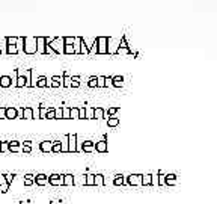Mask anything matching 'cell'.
Masks as SVG:
<instances>
[{
    "label": "cell",
    "instance_id": "13",
    "mask_svg": "<svg viewBox=\"0 0 217 204\" xmlns=\"http://www.w3.org/2000/svg\"><path fill=\"white\" fill-rule=\"evenodd\" d=\"M24 144H26V145H24V147H23V151H26V153H30V141H26V142H24Z\"/></svg>",
    "mask_w": 217,
    "mask_h": 204
},
{
    "label": "cell",
    "instance_id": "18",
    "mask_svg": "<svg viewBox=\"0 0 217 204\" xmlns=\"http://www.w3.org/2000/svg\"><path fill=\"white\" fill-rule=\"evenodd\" d=\"M71 115H72V116H77V109H74V111L71 112Z\"/></svg>",
    "mask_w": 217,
    "mask_h": 204
},
{
    "label": "cell",
    "instance_id": "12",
    "mask_svg": "<svg viewBox=\"0 0 217 204\" xmlns=\"http://www.w3.org/2000/svg\"><path fill=\"white\" fill-rule=\"evenodd\" d=\"M45 85H48V83H47V80H45L44 77H42V79H39V82H36V83H35V86H45Z\"/></svg>",
    "mask_w": 217,
    "mask_h": 204
},
{
    "label": "cell",
    "instance_id": "8",
    "mask_svg": "<svg viewBox=\"0 0 217 204\" xmlns=\"http://www.w3.org/2000/svg\"><path fill=\"white\" fill-rule=\"evenodd\" d=\"M23 118L24 120H32L33 118V109L32 108H24L23 109Z\"/></svg>",
    "mask_w": 217,
    "mask_h": 204
},
{
    "label": "cell",
    "instance_id": "5",
    "mask_svg": "<svg viewBox=\"0 0 217 204\" xmlns=\"http://www.w3.org/2000/svg\"><path fill=\"white\" fill-rule=\"evenodd\" d=\"M18 116V112L15 108H6V120H14Z\"/></svg>",
    "mask_w": 217,
    "mask_h": 204
},
{
    "label": "cell",
    "instance_id": "11",
    "mask_svg": "<svg viewBox=\"0 0 217 204\" xmlns=\"http://www.w3.org/2000/svg\"><path fill=\"white\" fill-rule=\"evenodd\" d=\"M24 85H27V80L23 77V76H18V79H17V83H15V86H24Z\"/></svg>",
    "mask_w": 217,
    "mask_h": 204
},
{
    "label": "cell",
    "instance_id": "17",
    "mask_svg": "<svg viewBox=\"0 0 217 204\" xmlns=\"http://www.w3.org/2000/svg\"><path fill=\"white\" fill-rule=\"evenodd\" d=\"M98 150L104 151V150H106V145H104V144H100V145H98Z\"/></svg>",
    "mask_w": 217,
    "mask_h": 204
},
{
    "label": "cell",
    "instance_id": "14",
    "mask_svg": "<svg viewBox=\"0 0 217 204\" xmlns=\"http://www.w3.org/2000/svg\"><path fill=\"white\" fill-rule=\"evenodd\" d=\"M0 120H6V108H0Z\"/></svg>",
    "mask_w": 217,
    "mask_h": 204
},
{
    "label": "cell",
    "instance_id": "9",
    "mask_svg": "<svg viewBox=\"0 0 217 204\" xmlns=\"http://www.w3.org/2000/svg\"><path fill=\"white\" fill-rule=\"evenodd\" d=\"M8 148H9V151H18V150H20V142H18V141H11V142H8Z\"/></svg>",
    "mask_w": 217,
    "mask_h": 204
},
{
    "label": "cell",
    "instance_id": "16",
    "mask_svg": "<svg viewBox=\"0 0 217 204\" xmlns=\"http://www.w3.org/2000/svg\"><path fill=\"white\" fill-rule=\"evenodd\" d=\"M45 116H47V118H54V111H53V109H51V111L48 112V113H47Z\"/></svg>",
    "mask_w": 217,
    "mask_h": 204
},
{
    "label": "cell",
    "instance_id": "10",
    "mask_svg": "<svg viewBox=\"0 0 217 204\" xmlns=\"http://www.w3.org/2000/svg\"><path fill=\"white\" fill-rule=\"evenodd\" d=\"M35 183V175H32V174H27L26 177H24V185L26 186H30Z\"/></svg>",
    "mask_w": 217,
    "mask_h": 204
},
{
    "label": "cell",
    "instance_id": "7",
    "mask_svg": "<svg viewBox=\"0 0 217 204\" xmlns=\"http://www.w3.org/2000/svg\"><path fill=\"white\" fill-rule=\"evenodd\" d=\"M53 144H54V142H48V141H44V142H41V145H39V148H41V151H44V153H47V151H50V150H53Z\"/></svg>",
    "mask_w": 217,
    "mask_h": 204
},
{
    "label": "cell",
    "instance_id": "1",
    "mask_svg": "<svg viewBox=\"0 0 217 204\" xmlns=\"http://www.w3.org/2000/svg\"><path fill=\"white\" fill-rule=\"evenodd\" d=\"M23 41L27 44V45L24 47V52H26V53L32 55V53H36V52H38V47H36L38 41H36V38H23Z\"/></svg>",
    "mask_w": 217,
    "mask_h": 204
},
{
    "label": "cell",
    "instance_id": "15",
    "mask_svg": "<svg viewBox=\"0 0 217 204\" xmlns=\"http://www.w3.org/2000/svg\"><path fill=\"white\" fill-rule=\"evenodd\" d=\"M70 139H71V145H70V150H75V145H74V136H70Z\"/></svg>",
    "mask_w": 217,
    "mask_h": 204
},
{
    "label": "cell",
    "instance_id": "4",
    "mask_svg": "<svg viewBox=\"0 0 217 204\" xmlns=\"http://www.w3.org/2000/svg\"><path fill=\"white\" fill-rule=\"evenodd\" d=\"M47 182H48V177H47V175H44V174H38V175H35V183L36 185L44 186Z\"/></svg>",
    "mask_w": 217,
    "mask_h": 204
},
{
    "label": "cell",
    "instance_id": "2",
    "mask_svg": "<svg viewBox=\"0 0 217 204\" xmlns=\"http://www.w3.org/2000/svg\"><path fill=\"white\" fill-rule=\"evenodd\" d=\"M6 41H8V53H17L18 49L15 47V41H18V38H14V39L6 38Z\"/></svg>",
    "mask_w": 217,
    "mask_h": 204
},
{
    "label": "cell",
    "instance_id": "19",
    "mask_svg": "<svg viewBox=\"0 0 217 204\" xmlns=\"http://www.w3.org/2000/svg\"><path fill=\"white\" fill-rule=\"evenodd\" d=\"M0 151H2V142H0Z\"/></svg>",
    "mask_w": 217,
    "mask_h": 204
},
{
    "label": "cell",
    "instance_id": "3",
    "mask_svg": "<svg viewBox=\"0 0 217 204\" xmlns=\"http://www.w3.org/2000/svg\"><path fill=\"white\" fill-rule=\"evenodd\" d=\"M12 82H14V80H12V77H9V76H2V77H0V86H2V88H8V86L14 85Z\"/></svg>",
    "mask_w": 217,
    "mask_h": 204
},
{
    "label": "cell",
    "instance_id": "6",
    "mask_svg": "<svg viewBox=\"0 0 217 204\" xmlns=\"http://www.w3.org/2000/svg\"><path fill=\"white\" fill-rule=\"evenodd\" d=\"M62 178H63V177H59L57 174H53V175L48 177V183H51V185H60V183H63Z\"/></svg>",
    "mask_w": 217,
    "mask_h": 204
}]
</instances>
